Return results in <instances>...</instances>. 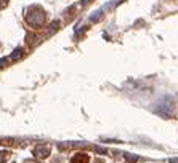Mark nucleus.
Returning a JSON list of instances; mask_svg holds the SVG:
<instances>
[{
    "mask_svg": "<svg viewBox=\"0 0 178 163\" xmlns=\"http://www.w3.org/2000/svg\"><path fill=\"white\" fill-rule=\"evenodd\" d=\"M50 150H52V147H50V144H39L34 147V150H32V154H34V157L37 160H43L47 158V157L50 155Z\"/></svg>",
    "mask_w": 178,
    "mask_h": 163,
    "instance_id": "obj_2",
    "label": "nucleus"
},
{
    "mask_svg": "<svg viewBox=\"0 0 178 163\" xmlns=\"http://www.w3.org/2000/svg\"><path fill=\"white\" fill-rule=\"evenodd\" d=\"M24 163H40V161H39V160H26Z\"/></svg>",
    "mask_w": 178,
    "mask_h": 163,
    "instance_id": "obj_8",
    "label": "nucleus"
},
{
    "mask_svg": "<svg viewBox=\"0 0 178 163\" xmlns=\"http://www.w3.org/2000/svg\"><path fill=\"white\" fill-rule=\"evenodd\" d=\"M10 158V152L8 150H2V152H0V163H5Z\"/></svg>",
    "mask_w": 178,
    "mask_h": 163,
    "instance_id": "obj_5",
    "label": "nucleus"
},
{
    "mask_svg": "<svg viewBox=\"0 0 178 163\" xmlns=\"http://www.w3.org/2000/svg\"><path fill=\"white\" fill-rule=\"evenodd\" d=\"M90 161V157H88L87 154H76L74 157L71 158V163H88Z\"/></svg>",
    "mask_w": 178,
    "mask_h": 163,
    "instance_id": "obj_3",
    "label": "nucleus"
},
{
    "mask_svg": "<svg viewBox=\"0 0 178 163\" xmlns=\"http://www.w3.org/2000/svg\"><path fill=\"white\" fill-rule=\"evenodd\" d=\"M26 22L29 24L32 29H42L43 26H45L47 22V13L45 10H43L42 7H39V5H32L31 8H27V13H26Z\"/></svg>",
    "mask_w": 178,
    "mask_h": 163,
    "instance_id": "obj_1",
    "label": "nucleus"
},
{
    "mask_svg": "<svg viewBox=\"0 0 178 163\" xmlns=\"http://www.w3.org/2000/svg\"><path fill=\"white\" fill-rule=\"evenodd\" d=\"M8 5V0H0V10H3Z\"/></svg>",
    "mask_w": 178,
    "mask_h": 163,
    "instance_id": "obj_7",
    "label": "nucleus"
},
{
    "mask_svg": "<svg viewBox=\"0 0 178 163\" xmlns=\"http://www.w3.org/2000/svg\"><path fill=\"white\" fill-rule=\"evenodd\" d=\"M24 50L23 48H18V50H15V53L12 54V56H10V58H8V61H16V59H21V58H23V56H24Z\"/></svg>",
    "mask_w": 178,
    "mask_h": 163,
    "instance_id": "obj_4",
    "label": "nucleus"
},
{
    "mask_svg": "<svg viewBox=\"0 0 178 163\" xmlns=\"http://www.w3.org/2000/svg\"><path fill=\"white\" fill-rule=\"evenodd\" d=\"M103 16H104L103 13H99V15H96V16L93 15V16H92V21H93V22H98V21H101V19H103Z\"/></svg>",
    "mask_w": 178,
    "mask_h": 163,
    "instance_id": "obj_6",
    "label": "nucleus"
},
{
    "mask_svg": "<svg viewBox=\"0 0 178 163\" xmlns=\"http://www.w3.org/2000/svg\"><path fill=\"white\" fill-rule=\"evenodd\" d=\"M0 50H2V45H0Z\"/></svg>",
    "mask_w": 178,
    "mask_h": 163,
    "instance_id": "obj_9",
    "label": "nucleus"
}]
</instances>
